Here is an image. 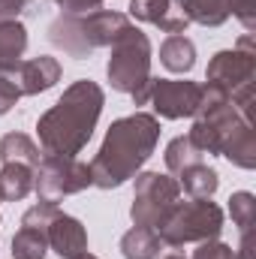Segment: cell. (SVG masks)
<instances>
[{
	"label": "cell",
	"instance_id": "1",
	"mask_svg": "<svg viewBox=\"0 0 256 259\" xmlns=\"http://www.w3.org/2000/svg\"><path fill=\"white\" fill-rule=\"evenodd\" d=\"M190 136L202 154H220L238 169L256 166L253 121L232 103V97L214 84H202V100L193 115Z\"/></svg>",
	"mask_w": 256,
	"mask_h": 259
},
{
	"label": "cell",
	"instance_id": "2",
	"mask_svg": "<svg viewBox=\"0 0 256 259\" xmlns=\"http://www.w3.org/2000/svg\"><path fill=\"white\" fill-rule=\"evenodd\" d=\"M160 142V118L148 112H133L112 121L106 139L91 160V181L100 190H118L142 172Z\"/></svg>",
	"mask_w": 256,
	"mask_h": 259
},
{
	"label": "cell",
	"instance_id": "3",
	"mask_svg": "<svg viewBox=\"0 0 256 259\" xmlns=\"http://www.w3.org/2000/svg\"><path fill=\"white\" fill-rule=\"evenodd\" d=\"M103 106H106V91L97 81L91 78L72 81L61 94V100L36 121L42 154H52V157L81 154L97 130Z\"/></svg>",
	"mask_w": 256,
	"mask_h": 259
},
{
	"label": "cell",
	"instance_id": "4",
	"mask_svg": "<svg viewBox=\"0 0 256 259\" xmlns=\"http://www.w3.org/2000/svg\"><path fill=\"white\" fill-rule=\"evenodd\" d=\"M106 75L118 94H130L136 106H148L151 81H154V75H151V39L133 21L109 46Z\"/></svg>",
	"mask_w": 256,
	"mask_h": 259
},
{
	"label": "cell",
	"instance_id": "5",
	"mask_svg": "<svg viewBox=\"0 0 256 259\" xmlns=\"http://www.w3.org/2000/svg\"><path fill=\"white\" fill-rule=\"evenodd\" d=\"M253 78H256L253 33H244L235 49L217 52L208 61V69H205V81L220 88V91H226L232 97V103L247 118H250V106H253Z\"/></svg>",
	"mask_w": 256,
	"mask_h": 259
},
{
	"label": "cell",
	"instance_id": "6",
	"mask_svg": "<svg viewBox=\"0 0 256 259\" xmlns=\"http://www.w3.org/2000/svg\"><path fill=\"white\" fill-rule=\"evenodd\" d=\"M223 232V208L211 199H187L175 202L163 226L157 229L166 247H184L190 241H211Z\"/></svg>",
	"mask_w": 256,
	"mask_h": 259
},
{
	"label": "cell",
	"instance_id": "7",
	"mask_svg": "<svg viewBox=\"0 0 256 259\" xmlns=\"http://www.w3.org/2000/svg\"><path fill=\"white\" fill-rule=\"evenodd\" d=\"M178 199H181V187L175 178L160 172H139L133 187V205H130L133 226H145L157 232Z\"/></svg>",
	"mask_w": 256,
	"mask_h": 259
},
{
	"label": "cell",
	"instance_id": "8",
	"mask_svg": "<svg viewBox=\"0 0 256 259\" xmlns=\"http://www.w3.org/2000/svg\"><path fill=\"white\" fill-rule=\"evenodd\" d=\"M94 187L91 181V166L81 163L78 157H52L42 154L39 166L33 169V193L39 202H64L66 196L81 193Z\"/></svg>",
	"mask_w": 256,
	"mask_h": 259
},
{
	"label": "cell",
	"instance_id": "9",
	"mask_svg": "<svg viewBox=\"0 0 256 259\" xmlns=\"http://www.w3.org/2000/svg\"><path fill=\"white\" fill-rule=\"evenodd\" d=\"M202 100V84L187 81V78H154L151 81V97L148 103L154 106V118H166V121H181L193 118Z\"/></svg>",
	"mask_w": 256,
	"mask_h": 259
},
{
	"label": "cell",
	"instance_id": "10",
	"mask_svg": "<svg viewBox=\"0 0 256 259\" xmlns=\"http://www.w3.org/2000/svg\"><path fill=\"white\" fill-rule=\"evenodd\" d=\"M61 61L52 58V55H39V58H30V61H21V66L15 69V84L21 91V97H36V94H46L52 91L58 81H61Z\"/></svg>",
	"mask_w": 256,
	"mask_h": 259
},
{
	"label": "cell",
	"instance_id": "11",
	"mask_svg": "<svg viewBox=\"0 0 256 259\" xmlns=\"http://www.w3.org/2000/svg\"><path fill=\"white\" fill-rule=\"evenodd\" d=\"M130 15L166 33H184L190 24L178 0H130Z\"/></svg>",
	"mask_w": 256,
	"mask_h": 259
},
{
	"label": "cell",
	"instance_id": "12",
	"mask_svg": "<svg viewBox=\"0 0 256 259\" xmlns=\"http://www.w3.org/2000/svg\"><path fill=\"white\" fill-rule=\"evenodd\" d=\"M46 238H49V247L61 259H81L88 253V229H84V223L64 214V211L52 220V226L46 229Z\"/></svg>",
	"mask_w": 256,
	"mask_h": 259
},
{
	"label": "cell",
	"instance_id": "13",
	"mask_svg": "<svg viewBox=\"0 0 256 259\" xmlns=\"http://www.w3.org/2000/svg\"><path fill=\"white\" fill-rule=\"evenodd\" d=\"M49 42L55 49H61L64 55L75 58V61H84L88 55H94V46L88 39L81 15H61V18H55L49 24Z\"/></svg>",
	"mask_w": 256,
	"mask_h": 259
},
{
	"label": "cell",
	"instance_id": "14",
	"mask_svg": "<svg viewBox=\"0 0 256 259\" xmlns=\"http://www.w3.org/2000/svg\"><path fill=\"white\" fill-rule=\"evenodd\" d=\"M27 52V27L21 21H0V72L15 75Z\"/></svg>",
	"mask_w": 256,
	"mask_h": 259
},
{
	"label": "cell",
	"instance_id": "15",
	"mask_svg": "<svg viewBox=\"0 0 256 259\" xmlns=\"http://www.w3.org/2000/svg\"><path fill=\"white\" fill-rule=\"evenodd\" d=\"M175 181H178V187L190 196V199H211V196L217 193V187H220L217 169H211L205 160L202 163H193L187 169H181Z\"/></svg>",
	"mask_w": 256,
	"mask_h": 259
},
{
	"label": "cell",
	"instance_id": "16",
	"mask_svg": "<svg viewBox=\"0 0 256 259\" xmlns=\"http://www.w3.org/2000/svg\"><path fill=\"white\" fill-rule=\"evenodd\" d=\"M160 64L166 66L169 72H178V75L190 72L196 66V46H193V39L184 36V33H169L163 39V46H160Z\"/></svg>",
	"mask_w": 256,
	"mask_h": 259
},
{
	"label": "cell",
	"instance_id": "17",
	"mask_svg": "<svg viewBox=\"0 0 256 259\" xmlns=\"http://www.w3.org/2000/svg\"><path fill=\"white\" fill-rule=\"evenodd\" d=\"M0 160L3 163H21V166L36 169L39 160H42V148L30 136H24V133H6L0 139Z\"/></svg>",
	"mask_w": 256,
	"mask_h": 259
},
{
	"label": "cell",
	"instance_id": "18",
	"mask_svg": "<svg viewBox=\"0 0 256 259\" xmlns=\"http://www.w3.org/2000/svg\"><path fill=\"white\" fill-rule=\"evenodd\" d=\"M163 241L154 229H145V226H133L130 232H124L121 238V256L124 259H157L163 253Z\"/></svg>",
	"mask_w": 256,
	"mask_h": 259
},
{
	"label": "cell",
	"instance_id": "19",
	"mask_svg": "<svg viewBox=\"0 0 256 259\" xmlns=\"http://www.w3.org/2000/svg\"><path fill=\"white\" fill-rule=\"evenodd\" d=\"M33 190V169L21 163H3L0 169V202H21Z\"/></svg>",
	"mask_w": 256,
	"mask_h": 259
},
{
	"label": "cell",
	"instance_id": "20",
	"mask_svg": "<svg viewBox=\"0 0 256 259\" xmlns=\"http://www.w3.org/2000/svg\"><path fill=\"white\" fill-rule=\"evenodd\" d=\"M187 21L202 27H220L229 21V0H178Z\"/></svg>",
	"mask_w": 256,
	"mask_h": 259
},
{
	"label": "cell",
	"instance_id": "21",
	"mask_svg": "<svg viewBox=\"0 0 256 259\" xmlns=\"http://www.w3.org/2000/svg\"><path fill=\"white\" fill-rule=\"evenodd\" d=\"M163 160H166V169H169L172 175H178L181 169H187V166H193V163H202L205 154L193 145L190 136H175V139L166 145Z\"/></svg>",
	"mask_w": 256,
	"mask_h": 259
},
{
	"label": "cell",
	"instance_id": "22",
	"mask_svg": "<svg viewBox=\"0 0 256 259\" xmlns=\"http://www.w3.org/2000/svg\"><path fill=\"white\" fill-rule=\"evenodd\" d=\"M49 253V238L39 229L21 226L12 235V259H46Z\"/></svg>",
	"mask_w": 256,
	"mask_h": 259
},
{
	"label": "cell",
	"instance_id": "23",
	"mask_svg": "<svg viewBox=\"0 0 256 259\" xmlns=\"http://www.w3.org/2000/svg\"><path fill=\"white\" fill-rule=\"evenodd\" d=\"M229 214H232V223L238 226V232H250L256 217V196L247 190H238V193L229 196Z\"/></svg>",
	"mask_w": 256,
	"mask_h": 259
},
{
	"label": "cell",
	"instance_id": "24",
	"mask_svg": "<svg viewBox=\"0 0 256 259\" xmlns=\"http://www.w3.org/2000/svg\"><path fill=\"white\" fill-rule=\"evenodd\" d=\"M58 214H61V211H58V205H52V202H36L33 208H27V211L21 214V226L46 232V229L52 226V220H55Z\"/></svg>",
	"mask_w": 256,
	"mask_h": 259
},
{
	"label": "cell",
	"instance_id": "25",
	"mask_svg": "<svg viewBox=\"0 0 256 259\" xmlns=\"http://www.w3.org/2000/svg\"><path fill=\"white\" fill-rule=\"evenodd\" d=\"M229 15H235L247 33L256 30V0H229Z\"/></svg>",
	"mask_w": 256,
	"mask_h": 259
},
{
	"label": "cell",
	"instance_id": "26",
	"mask_svg": "<svg viewBox=\"0 0 256 259\" xmlns=\"http://www.w3.org/2000/svg\"><path fill=\"white\" fill-rule=\"evenodd\" d=\"M193 259H235V250L217 238L211 241H199V247L193 250Z\"/></svg>",
	"mask_w": 256,
	"mask_h": 259
},
{
	"label": "cell",
	"instance_id": "27",
	"mask_svg": "<svg viewBox=\"0 0 256 259\" xmlns=\"http://www.w3.org/2000/svg\"><path fill=\"white\" fill-rule=\"evenodd\" d=\"M21 100V91H18V84H15V78L12 75H6V72H0V118L15 106Z\"/></svg>",
	"mask_w": 256,
	"mask_h": 259
},
{
	"label": "cell",
	"instance_id": "28",
	"mask_svg": "<svg viewBox=\"0 0 256 259\" xmlns=\"http://www.w3.org/2000/svg\"><path fill=\"white\" fill-rule=\"evenodd\" d=\"M58 3H61V15H91L103 9V0H58Z\"/></svg>",
	"mask_w": 256,
	"mask_h": 259
},
{
	"label": "cell",
	"instance_id": "29",
	"mask_svg": "<svg viewBox=\"0 0 256 259\" xmlns=\"http://www.w3.org/2000/svg\"><path fill=\"white\" fill-rule=\"evenodd\" d=\"M30 6V0H0V21H18V15Z\"/></svg>",
	"mask_w": 256,
	"mask_h": 259
},
{
	"label": "cell",
	"instance_id": "30",
	"mask_svg": "<svg viewBox=\"0 0 256 259\" xmlns=\"http://www.w3.org/2000/svg\"><path fill=\"white\" fill-rule=\"evenodd\" d=\"M235 259H253V247H250V232L241 235V244L235 250Z\"/></svg>",
	"mask_w": 256,
	"mask_h": 259
},
{
	"label": "cell",
	"instance_id": "31",
	"mask_svg": "<svg viewBox=\"0 0 256 259\" xmlns=\"http://www.w3.org/2000/svg\"><path fill=\"white\" fill-rule=\"evenodd\" d=\"M157 259H187V256H184V253H175V250H172V253H160Z\"/></svg>",
	"mask_w": 256,
	"mask_h": 259
},
{
	"label": "cell",
	"instance_id": "32",
	"mask_svg": "<svg viewBox=\"0 0 256 259\" xmlns=\"http://www.w3.org/2000/svg\"><path fill=\"white\" fill-rule=\"evenodd\" d=\"M81 259H97V256H94V253H84V256H81Z\"/></svg>",
	"mask_w": 256,
	"mask_h": 259
}]
</instances>
